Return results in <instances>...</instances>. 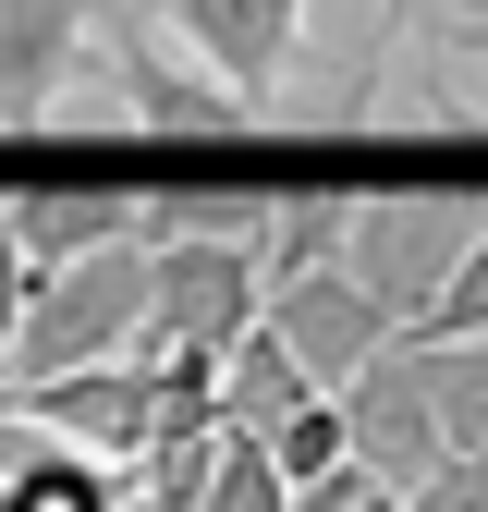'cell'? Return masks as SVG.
<instances>
[{
  "label": "cell",
  "instance_id": "obj_1",
  "mask_svg": "<svg viewBox=\"0 0 488 512\" xmlns=\"http://www.w3.org/2000/svg\"><path fill=\"white\" fill-rule=\"evenodd\" d=\"M147 342V232L135 244H98V256H61V269L25 281V317H13V391H37V378L61 366H110Z\"/></svg>",
  "mask_w": 488,
  "mask_h": 512
},
{
  "label": "cell",
  "instance_id": "obj_2",
  "mask_svg": "<svg viewBox=\"0 0 488 512\" xmlns=\"http://www.w3.org/2000/svg\"><path fill=\"white\" fill-rule=\"evenodd\" d=\"M464 244H476V196H464V183H391V196H354L342 269L415 330V317L440 305V281L464 269Z\"/></svg>",
  "mask_w": 488,
  "mask_h": 512
},
{
  "label": "cell",
  "instance_id": "obj_3",
  "mask_svg": "<svg viewBox=\"0 0 488 512\" xmlns=\"http://www.w3.org/2000/svg\"><path fill=\"white\" fill-rule=\"evenodd\" d=\"M257 305H269V269H257V244H208V232H147V342H196L220 354L232 330H257Z\"/></svg>",
  "mask_w": 488,
  "mask_h": 512
},
{
  "label": "cell",
  "instance_id": "obj_4",
  "mask_svg": "<svg viewBox=\"0 0 488 512\" xmlns=\"http://www.w3.org/2000/svg\"><path fill=\"white\" fill-rule=\"evenodd\" d=\"M86 74L122 98V122H147V135H171V147H220V135H257V98H232L220 74H208V61L196 49H147L135 25H98V49H86Z\"/></svg>",
  "mask_w": 488,
  "mask_h": 512
},
{
  "label": "cell",
  "instance_id": "obj_5",
  "mask_svg": "<svg viewBox=\"0 0 488 512\" xmlns=\"http://www.w3.org/2000/svg\"><path fill=\"white\" fill-rule=\"evenodd\" d=\"M257 317L281 330V354H293L305 378H318V391H354V378H366V366H379V354L403 342V317H391L379 293H366V281L342 269V256H318V269H281Z\"/></svg>",
  "mask_w": 488,
  "mask_h": 512
},
{
  "label": "cell",
  "instance_id": "obj_6",
  "mask_svg": "<svg viewBox=\"0 0 488 512\" xmlns=\"http://www.w3.org/2000/svg\"><path fill=\"white\" fill-rule=\"evenodd\" d=\"M13 415H25V427H49V439H74V452H98V464H135L147 439L171 427V403H159V366H147V354L61 366V378H37V391H13Z\"/></svg>",
  "mask_w": 488,
  "mask_h": 512
},
{
  "label": "cell",
  "instance_id": "obj_7",
  "mask_svg": "<svg viewBox=\"0 0 488 512\" xmlns=\"http://www.w3.org/2000/svg\"><path fill=\"white\" fill-rule=\"evenodd\" d=\"M342 427H354V464H379L391 488H415V476H440L452 464V427H440V391H427V354H415V330L379 354L342 391Z\"/></svg>",
  "mask_w": 488,
  "mask_h": 512
},
{
  "label": "cell",
  "instance_id": "obj_8",
  "mask_svg": "<svg viewBox=\"0 0 488 512\" xmlns=\"http://www.w3.org/2000/svg\"><path fill=\"white\" fill-rule=\"evenodd\" d=\"M159 25L196 49L232 98H257V110L293 86V61H305V0H159Z\"/></svg>",
  "mask_w": 488,
  "mask_h": 512
},
{
  "label": "cell",
  "instance_id": "obj_9",
  "mask_svg": "<svg viewBox=\"0 0 488 512\" xmlns=\"http://www.w3.org/2000/svg\"><path fill=\"white\" fill-rule=\"evenodd\" d=\"M86 49H98V0H0V135H37L86 86Z\"/></svg>",
  "mask_w": 488,
  "mask_h": 512
},
{
  "label": "cell",
  "instance_id": "obj_10",
  "mask_svg": "<svg viewBox=\"0 0 488 512\" xmlns=\"http://www.w3.org/2000/svg\"><path fill=\"white\" fill-rule=\"evenodd\" d=\"M0 232L25 244V269H61V256L135 244V232H147V183H122V171H74V183H13V196H0Z\"/></svg>",
  "mask_w": 488,
  "mask_h": 512
},
{
  "label": "cell",
  "instance_id": "obj_11",
  "mask_svg": "<svg viewBox=\"0 0 488 512\" xmlns=\"http://www.w3.org/2000/svg\"><path fill=\"white\" fill-rule=\"evenodd\" d=\"M147 232L257 244V232H269V183H244V171H171V183H147Z\"/></svg>",
  "mask_w": 488,
  "mask_h": 512
},
{
  "label": "cell",
  "instance_id": "obj_12",
  "mask_svg": "<svg viewBox=\"0 0 488 512\" xmlns=\"http://www.w3.org/2000/svg\"><path fill=\"white\" fill-rule=\"evenodd\" d=\"M305 391H318V378L281 354L269 317H257V330H232V354H220V427H281Z\"/></svg>",
  "mask_w": 488,
  "mask_h": 512
},
{
  "label": "cell",
  "instance_id": "obj_13",
  "mask_svg": "<svg viewBox=\"0 0 488 512\" xmlns=\"http://www.w3.org/2000/svg\"><path fill=\"white\" fill-rule=\"evenodd\" d=\"M342 232H354V196L342 183H281L269 196V232H257V269L281 281V269H318V256H342Z\"/></svg>",
  "mask_w": 488,
  "mask_h": 512
},
{
  "label": "cell",
  "instance_id": "obj_14",
  "mask_svg": "<svg viewBox=\"0 0 488 512\" xmlns=\"http://www.w3.org/2000/svg\"><path fill=\"white\" fill-rule=\"evenodd\" d=\"M196 512H293V476H281V452L257 427H220V452H208V488H196Z\"/></svg>",
  "mask_w": 488,
  "mask_h": 512
},
{
  "label": "cell",
  "instance_id": "obj_15",
  "mask_svg": "<svg viewBox=\"0 0 488 512\" xmlns=\"http://www.w3.org/2000/svg\"><path fill=\"white\" fill-rule=\"evenodd\" d=\"M427 391H440V427H452V452H488V342H427Z\"/></svg>",
  "mask_w": 488,
  "mask_h": 512
},
{
  "label": "cell",
  "instance_id": "obj_16",
  "mask_svg": "<svg viewBox=\"0 0 488 512\" xmlns=\"http://www.w3.org/2000/svg\"><path fill=\"white\" fill-rule=\"evenodd\" d=\"M269 452H281V476L305 488V476H330V464H354V427H342V391H305L281 427H257Z\"/></svg>",
  "mask_w": 488,
  "mask_h": 512
},
{
  "label": "cell",
  "instance_id": "obj_17",
  "mask_svg": "<svg viewBox=\"0 0 488 512\" xmlns=\"http://www.w3.org/2000/svg\"><path fill=\"white\" fill-rule=\"evenodd\" d=\"M293 512H403V488H391L379 464H330V476L293 488Z\"/></svg>",
  "mask_w": 488,
  "mask_h": 512
},
{
  "label": "cell",
  "instance_id": "obj_18",
  "mask_svg": "<svg viewBox=\"0 0 488 512\" xmlns=\"http://www.w3.org/2000/svg\"><path fill=\"white\" fill-rule=\"evenodd\" d=\"M25 281H37V269H25V244L0 232V366H13V317H25Z\"/></svg>",
  "mask_w": 488,
  "mask_h": 512
},
{
  "label": "cell",
  "instance_id": "obj_19",
  "mask_svg": "<svg viewBox=\"0 0 488 512\" xmlns=\"http://www.w3.org/2000/svg\"><path fill=\"white\" fill-rule=\"evenodd\" d=\"M379 25H391V37H415V25H427V0H379Z\"/></svg>",
  "mask_w": 488,
  "mask_h": 512
},
{
  "label": "cell",
  "instance_id": "obj_20",
  "mask_svg": "<svg viewBox=\"0 0 488 512\" xmlns=\"http://www.w3.org/2000/svg\"><path fill=\"white\" fill-rule=\"evenodd\" d=\"M452 49H488V13H476V25H464V37H452Z\"/></svg>",
  "mask_w": 488,
  "mask_h": 512
},
{
  "label": "cell",
  "instance_id": "obj_21",
  "mask_svg": "<svg viewBox=\"0 0 488 512\" xmlns=\"http://www.w3.org/2000/svg\"><path fill=\"white\" fill-rule=\"evenodd\" d=\"M0 427H13V378H0Z\"/></svg>",
  "mask_w": 488,
  "mask_h": 512
}]
</instances>
